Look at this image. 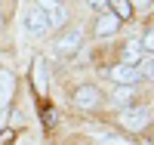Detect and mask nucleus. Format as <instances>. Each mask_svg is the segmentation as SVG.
I'll return each mask as SVG.
<instances>
[{
  "mask_svg": "<svg viewBox=\"0 0 154 145\" xmlns=\"http://www.w3.org/2000/svg\"><path fill=\"white\" fill-rule=\"evenodd\" d=\"M117 121H120L123 130H130V133H142L154 121V108H148V105H130V108H123L117 114Z\"/></svg>",
  "mask_w": 154,
  "mask_h": 145,
  "instance_id": "1",
  "label": "nucleus"
},
{
  "mask_svg": "<svg viewBox=\"0 0 154 145\" xmlns=\"http://www.w3.org/2000/svg\"><path fill=\"white\" fill-rule=\"evenodd\" d=\"M80 46H83V31L77 28V25H68V28L56 37V56H62V59L77 56Z\"/></svg>",
  "mask_w": 154,
  "mask_h": 145,
  "instance_id": "2",
  "label": "nucleus"
},
{
  "mask_svg": "<svg viewBox=\"0 0 154 145\" xmlns=\"http://www.w3.org/2000/svg\"><path fill=\"white\" fill-rule=\"evenodd\" d=\"M25 31L34 34V37H43V34L49 31V22H46L43 9L37 6V3H31L28 9H25Z\"/></svg>",
  "mask_w": 154,
  "mask_h": 145,
  "instance_id": "3",
  "label": "nucleus"
},
{
  "mask_svg": "<svg viewBox=\"0 0 154 145\" xmlns=\"http://www.w3.org/2000/svg\"><path fill=\"white\" fill-rule=\"evenodd\" d=\"M71 99H74V105H77V108H83V111H93V108H99V105H102V93H99L93 84L77 87Z\"/></svg>",
  "mask_w": 154,
  "mask_h": 145,
  "instance_id": "4",
  "label": "nucleus"
},
{
  "mask_svg": "<svg viewBox=\"0 0 154 145\" xmlns=\"http://www.w3.org/2000/svg\"><path fill=\"white\" fill-rule=\"evenodd\" d=\"M108 77H111L117 87H136L139 80H142L136 65H123V62H120V65H114V68H108Z\"/></svg>",
  "mask_w": 154,
  "mask_h": 145,
  "instance_id": "5",
  "label": "nucleus"
},
{
  "mask_svg": "<svg viewBox=\"0 0 154 145\" xmlns=\"http://www.w3.org/2000/svg\"><path fill=\"white\" fill-rule=\"evenodd\" d=\"M34 3L43 9V16H46V22H49V25L62 28V25L68 22V9H65V3H56V0H34Z\"/></svg>",
  "mask_w": 154,
  "mask_h": 145,
  "instance_id": "6",
  "label": "nucleus"
},
{
  "mask_svg": "<svg viewBox=\"0 0 154 145\" xmlns=\"http://www.w3.org/2000/svg\"><path fill=\"white\" fill-rule=\"evenodd\" d=\"M117 28H120V19L114 16V12H105V9H102L99 19H96V34H99V37H111V34H117Z\"/></svg>",
  "mask_w": 154,
  "mask_h": 145,
  "instance_id": "7",
  "label": "nucleus"
},
{
  "mask_svg": "<svg viewBox=\"0 0 154 145\" xmlns=\"http://www.w3.org/2000/svg\"><path fill=\"white\" fill-rule=\"evenodd\" d=\"M31 77H34V90H37L40 96H46L49 77H46V62H43V59H34V65H31Z\"/></svg>",
  "mask_w": 154,
  "mask_h": 145,
  "instance_id": "8",
  "label": "nucleus"
},
{
  "mask_svg": "<svg viewBox=\"0 0 154 145\" xmlns=\"http://www.w3.org/2000/svg\"><path fill=\"white\" fill-rule=\"evenodd\" d=\"M16 96V74L9 68H0V105H6Z\"/></svg>",
  "mask_w": 154,
  "mask_h": 145,
  "instance_id": "9",
  "label": "nucleus"
},
{
  "mask_svg": "<svg viewBox=\"0 0 154 145\" xmlns=\"http://www.w3.org/2000/svg\"><path fill=\"white\" fill-rule=\"evenodd\" d=\"M111 102L117 105V108H130V105L136 102V87H117L111 93Z\"/></svg>",
  "mask_w": 154,
  "mask_h": 145,
  "instance_id": "10",
  "label": "nucleus"
},
{
  "mask_svg": "<svg viewBox=\"0 0 154 145\" xmlns=\"http://www.w3.org/2000/svg\"><path fill=\"white\" fill-rule=\"evenodd\" d=\"M139 62H142V43L126 40L123 43V65H139Z\"/></svg>",
  "mask_w": 154,
  "mask_h": 145,
  "instance_id": "11",
  "label": "nucleus"
},
{
  "mask_svg": "<svg viewBox=\"0 0 154 145\" xmlns=\"http://www.w3.org/2000/svg\"><path fill=\"white\" fill-rule=\"evenodd\" d=\"M108 12H114V16H117L120 22L123 19H133V3H130V0H108Z\"/></svg>",
  "mask_w": 154,
  "mask_h": 145,
  "instance_id": "12",
  "label": "nucleus"
},
{
  "mask_svg": "<svg viewBox=\"0 0 154 145\" xmlns=\"http://www.w3.org/2000/svg\"><path fill=\"white\" fill-rule=\"evenodd\" d=\"M99 145H136L133 139H123V136H114V133H102Z\"/></svg>",
  "mask_w": 154,
  "mask_h": 145,
  "instance_id": "13",
  "label": "nucleus"
},
{
  "mask_svg": "<svg viewBox=\"0 0 154 145\" xmlns=\"http://www.w3.org/2000/svg\"><path fill=\"white\" fill-rule=\"evenodd\" d=\"M139 43H142V52H154V25L142 34V40H139Z\"/></svg>",
  "mask_w": 154,
  "mask_h": 145,
  "instance_id": "14",
  "label": "nucleus"
},
{
  "mask_svg": "<svg viewBox=\"0 0 154 145\" xmlns=\"http://www.w3.org/2000/svg\"><path fill=\"white\" fill-rule=\"evenodd\" d=\"M139 65H142V68H139V77H145V80H151V77H154V62H151V59H142Z\"/></svg>",
  "mask_w": 154,
  "mask_h": 145,
  "instance_id": "15",
  "label": "nucleus"
},
{
  "mask_svg": "<svg viewBox=\"0 0 154 145\" xmlns=\"http://www.w3.org/2000/svg\"><path fill=\"white\" fill-rule=\"evenodd\" d=\"M43 124H46V127H53V124H56V108H49V105L43 108Z\"/></svg>",
  "mask_w": 154,
  "mask_h": 145,
  "instance_id": "16",
  "label": "nucleus"
},
{
  "mask_svg": "<svg viewBox=\"0 0 154 145\" xmlns=\"http://www.w3.org/2000/svg\"><path fill=\"white\" fill-rule=\"evenodd\" d=\"M12 142V130H3V133H0V145H9Z\"/></svg>",
  "mask_w": 154,
  "mask_h": 145,
  "instance_id": "17",
  "label": "nucleus"
},
{
  "mask_svg": "<svg viewBox=\"0 0 154 145\" xmlns=\"http://www.w3.org/2000/svg\"><path fill=\"white\" fill-rule=\"evenodd\" d=\"M130 3H133V6H148L151 0H130Z\"/></svg>",
  "mask_w": 154,
  "mask_h": 145,
  "instance_id": "18",
  "label": "nucleus"
},
{
  "mask_svg": "<svg viewBox=\"0 0 154 145\" xmlns=\"http://www.w3.org/2000/svg\"><path fill=\"white\" fill-rule=\"evenodd\" d=\"M89 3H93V6H102V3H105V0H89Z\"/></svg>",
  "mask_w": 154,
  "mask_h": 145,
  "instance_id": "19",
  "label": "nucleus"
},
{
  "mask_svg": "<svg viewBox=\"0 0 154 145\" xmlns=\"http://www.w3.org/2000/svg\"><path fill=\"white\" fill-rule=\"evenodd\" d=\"M0 28H3V12H0Z\"/></svg>",
  "mask_w": 154,
  "mask_h": 145,
  "instance_id": "20",
  "label": "nucleus"
},
{
  "mask_svg": "<svg viewBox=\"0 0 154 145\" xmlns=\"http://www.w3.org/2000/svg\"><path fill=\"white\" fill-rule=\"evenodd\" d=\"M56 3H62V0H56Z\"/></svg>",
  "mask_w": 154,
  "mask_h": 145,
  "instance_id": "21",
  "label": "nucleus"
}]
</instances>
